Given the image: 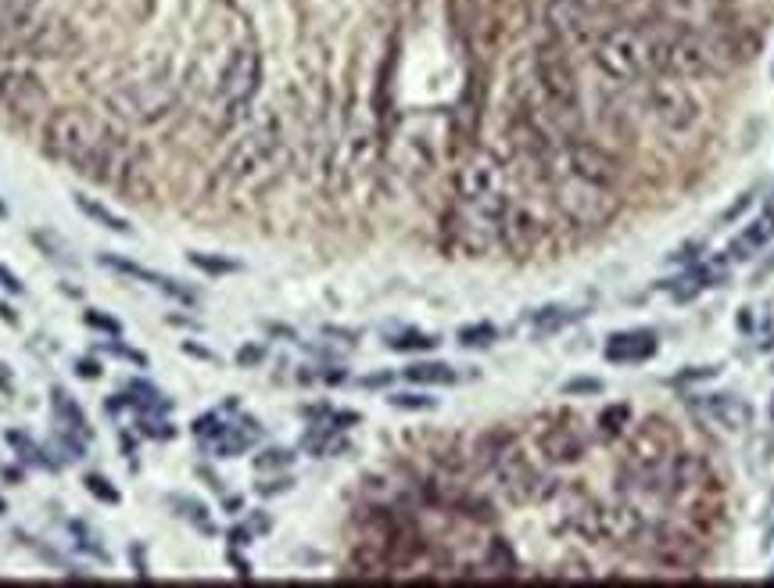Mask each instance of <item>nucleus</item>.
Returning <instances> with one entry per match:
<instances>
[{
	"mask_svg": "<svg viewBox=\"0 0 774 588\" xmlns=\"http://www.w3.org/2000/svg\"><path fill=\"white\" fill-rule=\"evenodd\" d=\"M749 201H753V194H742V198H739V201H735V205H731V208L721 216V223H735V219H739V216L749 208Z\"/></svg>",
	"mask_w": 774,
	"mask_h": 588,
	"instance_id": "obj_42",
	"label": "nucleus"
},
{
	"mask_svg": "<svg viewBox=\"0 0 774 588\" xmlns=\"http://www.w3.org/2000/svg\"><path fill=\"white\" fill-rule=\"evenodd\" d=\"M75 208L82 212V216H90L94 223H101L105 230H112V233H129V223L122 219V216H115L112 208H105L101 201H94V198H82V194H75Z\"/></svg>",
	"mask_w": 774,
	"mask_h": 588,
	"instance_id": "obj_29",
	"label": "nucleus"
},
{
	"mask_svg": "<svg viewBox=\"0 0 774 588\" xmlns=\"http://www.w3.org/2000/svg\"><path fill=\"white\" fill-rule=\"evenodd\" d=\"M280 147H284V129H280V119L270 112V115L258 119V126H251L233 144V151L226 154L223 169H219V184H226V187L251 184L254 176H262L270 165L277 161Z\"/></svg>",
	"mask_w": 774,
	"mask_h": 588,
	"instance_id": "obj_5",
	"label": "nucleus"
},
{
	"mask_svg": "<svg viewBox=\"0 0 774 588\" xmlns=\"http://www.w3.org/2000/svg\"><path fill=\"white\" fill-rule=\"evenodd\" d=\"M51 105L43 79L29 68L0 72V126H29Z\"/></svg>",
	"mask_w": 774,
	"mask_h": 588,
	"instance_id": "obj_12",
	"label": "nucleus"
},
{
	"mask_svg": "<svg viewBox=\"0 0 774 588\" xmlns=\"http://www.w3.org/2000/svg\"><path fill=\"white\" fill-rule=\"evenodd\" d=\"M262 356H266V352H262V345H247V349H240V356H237V359H240V366H251V363H258Z\"/></svg>",
	"mask_w": 774,
	"mask_h": 588,
	"instance_id": "obj_43",
	"label": "nucleus"
},
{
	"mask_svg": "<svg viewBox=\"0 0 774 588\" xmlns=\"http://www.w3.org/2000/svg\"><path fill=\"white\" fill-rule=\"evenodd\" d=\"M75 370H79L82 377H98V373H101V370H98V363H79Z\"/></svg>",
	"mask_w": 774,
	"mask_h": 588,
	"instance_id": "obj_47",
	"label": "nucleus"
},
{
	"mask_svg": "<svg viewBox=\"0 0 774 588\" xmlns=\"http://www.w3.org/2000/svg\"><path fill=\"white\" fill-rule=\"evenodd\" d=\"M86 323H90V326H98V330H108V333H122V326H119L115 319L101 316V312H86Z\"/></svg>",
	"mask_w": 774,
	"mask_h": 588,
	"instance_id": "obj_41",
	"label": "nucleus"
},
{
	"mask_svg": "<svg viewBox=\"0 0 774 588\" xmlns=\"http://www.w3.org/2000/svg\"><path fill=\"white\" fill-rule=\"evenodd\" d=\"M108 137H112V129L82 108H58L43 122V151L51 158L72 165L75 173H82L86 165L94 161V154L105 147Z\"/></svg>",
	"mask_w": 774,
	"mask_h": 588,
	"instance_id": "obj_3",
	"label": "nucleus"
},
{
	"mask_svg": "<svg viewBox=\"0 0 774 588\" xmlns=\"http://www.w3.org/2000/svg\"><path fill=\"white\" fill-rule=\"evenodd\" d=\"M258 82H262V54L258 47L244 43L230 54L223 75H219V90H215V101H219V115H223V129H230L233 122H240L258 94Z\"/></svg>",
	"mask_w": 774,
	"mask_h": 588,
	"instance_id": "obj_8",
	"label": "nucleus"
},
{
	"mask_svg": "<svg viewBox=\"0 0 774 588\" xmlns=\"http://www.w3.org/2000/svg\"><path fill=\"white\" fill-rule=\"evenodd\" d=\"M101 263L112 266V270H119V273H126V277H137V280H144V284H151V287H158V291H168L172 298H180V302H191V298H194V294L184 291L176 280L158 277V273H151V270H144V266H133V263H126V259H119V255H105Z\"/></svg>",
	"mask_w": 774,
	"mask_h": 588,
	"instance_id": "obj_25",
	"label": "nucleus"
},
{
	"mask_svg": "<svg viewBox=\"0 0 774 588\" xmlns=\"http://www.w3.org/2000/svg\"><path fill=\"white\" fill-rule=\"evenodd\" d=\"M287 488H291V481L284 477V481H273V484H266V488H262V495H277V491H287Z\"/></svg>",
	"mask_w": 774,
	"mask_h": 588,
	"instance_id": "obj_46",
	"label": "nucleus"
},
{
	"mask_svg": "<svg viewBox=\"0 0 774 588\" xmlns=\"http://www.w3.org/2000/svg\"><path fill=\"white\" fill-rule=\"evenodd\" d=\"M645 105L653 112V119L670 129V133H684L692 129L700 119H703V105L700 98L692 94V87L688 82H681L677 75H667V72H656L645 79Z\"/></svg>",
	"mask_w": 774,
	"mask_h": 588,
	"instance_id": "obj_10",
	"label": "nucleus"
},
{
	"mask_svg": "<svg viewBox=\"0 0 774 588\" xmlns=\"http://www.w3.org/2000/svg\"><path fill=\"white\" fill-rule=\"evenodd\" d=\"M498 338V330L491 326V323H473V326H463L459 330V345H466V349H484V345H491Z\"/></svg>",
	"mask_w": 774,
	"mask_h": 588,
	"instance_id": "obj_35",
	"label": "nucleus"
},
{
	"mask_svg": "<svg viewBox=\"0 0 774 588\" xmlns=\"http://www.w3.org/2000/svg\"><path fill=\"white\" fill-rule=\"evenodd\" d=\"M649 538V521L635 502H621V506H606V542L631 545Z\"/></svg>",
	"mask_w": 774,
	"mask_h": 588,
	"instance_id": "obj_21",
	"label": "nucleus"
},
{
	"mask_svg": "<svg viewBox=\"0 0 774 588\" xmlns=\"http://www.w3.org/2000/svg\"><path fill=\"white\" fill-rule=\"evenodd\" d=\"M112 105L119 108V115H140V119H158L161 112L172 108V90L165 87V82H140V94L137 87L122 90L112 98Z\"/></svg>",
	"mask_w": 774,
	"mask_h": 588,
	"instance_id": "obj_19",
	"label": "nucleus"
},
{
	"mask_svg": "<svg viewBox=\"0 0 774 588\" xmlns=\"http://www.w3.org/2000/svg\"><path fill=\"white\" fill-rule=\"evenodd\" d=\"M509 198L495 201H456L449 212V240L456 251L470 259H481L498 244V223Z\"/></svg>",
	"mask_w": 774,
	"mask_h": 588,
	"instance_id": "obj_9",
	"label": "nucleus"
},
{
	"mask_svg": "<svg viewBox=\"0 0 774 588\" xmlns=\"http://www.w3.org/2000/svg\"><path fill=\"white\" fill-rule=\"evenodd\" d=\"M405 380H412V384H456V370L449 363H412V366H405Z\"/></svg>",
	"mask_w": 774,
	"mask_h": 588,
	"instance_id": "obj_31",
	"label": "nucleus"
},
{
	"mask_svg": "<svg viewBox=\"0 0 774 588\" xmlns=\"http://www.w3.org/2000/svg\"><path fill=\"white\" fill-rule=\"evenodd\" d=\"M545 36H552L567 51L591 47L598 40L595 12L584 0H549L545 4Z\"/></svg>",
	"mask_w": 774,
	"mask_h": 588,
	"instance_id": "obj_14",
	"label": "nucleus"
},
{
	"mask_svg": "<svg viewBox=\"0 0 774 588\" xmlns=\"http://www.w3.org/2000/svg\"><path fill=\"white\" fill-rule=\"evenodd\" d=\"M549 237V216L528 198H509L498 223V244L512 259H531Z\"/></svg>",
	"mask_w": 774,
	"mask_h": 588,
	"instance_id": "obj_11",
	"label": "nucleus"
},
{
	"mask_svg": "<svg viewBox=\"0 0 774 588\" xmlns=\"http://www.w3.org/2000/svg\"><path fill=\"white\" fill-rule=\"evenodd\" d=\"M387 349L391 352H430V349H438V338H434V333L405 330V333H398V338L387 341Z\"/></svg>",
	"mask_w": 774,
	"mask_h": 588,
	"instance_id": "obj_33",
	"label": "nucleus"
},
{
	"mask_svg": "<svg viewBox=\"0 0 774 588\" xmlns=\"http://www.w3.org/2000/svg\"><path fill=\"white\" fill-rule=\"evenodd\" d=\"M770 577H774V574H770Z\"/></svg>",
	"mask_w": 774,
	"mask_h": 588,
	"instance_id": "obj_52",
	"label": "nucleus"
},
{
	"mask_svg": "<svg viewBox=\"0 0 774 588\" xmlns=\"http://www.w3.org/2000/svg\"><path fill=\"white\" fill-rule=\"evenodd\" d=\"M595 65L617 82H642L660 72L656 43L649 26H614L602 29L591 43Z\"/></svg>",
	"mask_w": 774,
	"mask_h": 588,
	"instance_id": "obj_1",
	"label": "nucleus"
},
{
	"mask_svg": "<svg viewBox=\"0 0 774 588\" xmlns=\"http://www.w3.org/2000/svg\"><path fill=\"white\" fill-rule=\"evenodd\" d=\"M79 33L58 19V15H33L26 19L15 33H8L0 40V58H33V61H51V58H65L68 51H75Z\"/></svg>",
	"mask_w": 774,
	"mask_h": 588,
	"instance_id": "obj_7",
	"label": "nucleus"
},
{
	"mask_svg": "<svg viewBox=\"0 0 774 588\" xmlns=\"http://www.w3.org/2000/svg\"><path fill=\"white\" fill-rule=\"evenodd\" d=\"M395 409H409V412H423V409H434L438 398H426V395H416V391H398L387 398Z\"/></svg>",
	"mask_w": 774,
	"mask_h": 588,
	"instance_id": "obj_36",
	"label": "nucleus"
},
{
	"mask_svg": "<svg viewBox=\"0 0 774 588\" xmlns=\"http://www.w3.org/2000/svg\"><path fill=\"white\" fill-rule=\"evenodd\" d=\"M770 75H774V65H770Z\"/></svg>",
	"mask_w": 774,
	"mask_h": 588,
	"instance_id": "obj_51",
	"label": "nucleus"
},
{
	"mask_svg": "<svg viewBox=\"0 0 774 588\" xmlns=\"http://www.w3.org/2000/svg\"><path fill=\"white\" fill-rule=\"evenodd\" d=\"M670 452H677L674 427L660 416H649L631 438V459L635 463H653V459H667Z\"/></svg>",
	"mask_w": 774,
	"mask_h": 588,
	"instance_id": "obj_20",
	"label": "nucleus"
},
{
	"mask_svg": "<svg viewBox=\"0 0 774 588\" xmlns=\"http://www.w3.org/2000/svg\"><path fill=\"white\" fill-rule=\"evenodd\" d=\"M0 287H4V291H12V294H19V291H22V280H19L15 273H8L4 266H0Z\"/></svg>",
	"mask_w": 774,
	"mask_h": 588,
	"instance_id": "obj_45",
	"label": "nucleus"
},
{
	"mask_svg": "<svg viewBox=\"0 0 774 588\" xmlns=\"http://www.w3.org/2000/svg\"><path fill=\"white\" fill-rule=\"evenodd\" d=\"M584 4H588L591 12H617V8L628 4V0H584Z\"/></svg>",
	"mask_w": 774,
	"mask_h": 588,
	"instance_id": "obj_44",
	"label": "nucleus"
},
{
	"mask_svg": "<svg viewBox=\"0 0 774 588\" xmlns=\"http://www.w3.org/2000/svg\"><path fill=\"white\" fill-rule=\"evenodd\" d=\"M703 409H707V416L714 419V424H721L724 431H746L749 419H753V409L739 395H707Z\"/></svg>",
	"mask_w": 774,
	"mask_h": 588,
	"instance_id": "obj_24",
	"label": "nucleus"
},
{
	"mask_svg": "<svg viewBox=\"0 0 774 588\" xmlns=\"http://www.w3.org/2000/svg\"><path fill=\"white\" fill-rule=\"evenodd\" d=\"M574 319V309H563V305H549V309H542V312H535V338H545V333H556V330H563L567 323Z\"/></svg>",
	"mask_w": 774,
	"mask_h": 588,
	"instance_id": "obj_32",
	"label": "nucleus"
},
{
	"mask_svg": "<svg viewBox=\"0 0 774 588\" xmlns=\"http://www.w3.org/2000/svg\"><path fill=\"white\" fill-rule=\"evenodd\" d=\"M602 391V380L595 377H574L563 384V395H598Z\"/></svg>",
	"mask_w": 774,
	"mask_h": 588,
	"instance_id": "obj_38",
	"label": "nucleus"
},
{
	"mask_svg": "<svg viewBox=\"0 0 774 588\" xmlns=\"http://www.w3.org/2000/svg\"><path fill=\"white\" fill-rule=\"evenodd\" d=\"M51 405H54V416L61 419V427L65 431H75V435H90L86 431V416H82V409L61 391V388H54V398H51Z\"/></svg>",
	"mask_w": 774,
	"mask_h": 588,
	"instance_id": "obj_30",
	"label": "nucleus"
},
{
	"mask_svg": "<svg viewBox=\"0 0 774 588\" xmlns=\"http://www.w3.org/2000/svg\"><path fill=\"white\" fill-rule=\"evenodd\" d=\"M535 79H538L542 101H545L552 119H574L577 115V101H581L577 72H574L570 51L563 43H556L552 36H545L535 47Z\"/></svg>",
	"mask_w": 774,
	"mask_h": 588,
	"instance_id": "obj_6",
	"label": "nucleus"
},
{
	"mask_svg": "<svg viewBox=\"0 0 774 588\" xmlns=\"http://www.w3.org/2000/svg\"><path fill=\"white\" fill-rule=\"evenodd\" d=\"M559 173H570V176H581V180H591V184H606V187H617L621 184V161L602 151L595 144H584V140H574L559 151Z\"/></svg>",
	"mask_w": 774,
	"mask_h": 588,
	"instance_id": "obj_16",
	"label": "nucleus"
},
{
	"mask_svg": "<svg viewBox=\"0 0 774 588\" xmlns=\"http://www.w3.org/2000/svg\"><path fill=\"white\" fill-rule=\"evenodd\" d=\"M649 560L674 574H696L707 563V545L692 531H660L649 542Z\"/></svg>",
	"mask_w": 774,
	"mask_h": 588,
	"instance_id": "obj_17",
	"label": "nucleus"
},
{
	"mask_svg": "<svg viewBox=\"0 0 774 588\" xmlns=\"http://www.w3.org/2000/svg\"><path fill=\"white\" fill-rule=\"evenodd\" d=\"M191 263H194L198 270H205V273H237V270H240V266L230 263V259H208V255H198V251L191 255Z\"/></svg>",
	"mask_w": 774,
	"mask_h": 588,
	"instance_id": "obj_37",
	"label": "nucleus"
},
{
	"mask_svg": "<svg viewBox=\"0 0 774 588\" xmlns=\"http://www.w3.org/2000/svg\"><path fill=\"white\" fill-rule=\"evenodd\" d=\"M505 198V173L495 154L477 151L456 169V201H495Z\"/></svg>",
	"mask_w": 774,
	"mask_h": 588,
	"instance_id": "obj_15",
	"label": "nucleus"
},
{
	"mask_svg": "<svg viewBox=\"0 0 774 588\" xmlns=\"http://www.w3.org/2000/svg\"><path fill=\"white\" fill-rule=\"evenodd\" d=\"M488 567H491L495 574H512V570H516V556H512L509 542L495 538V542L488 545Z\"/></svg>",
	"mask_w": 774,
	"mask_h": 588,
	"instance_id": "obj_34",
	"label": "nucleus"
},
{
	"mask_svg": "<svg viewBox=\"0 0 774 588\" xmlns=\"http://www.w3.org/2000/svg\"><path fill=\"white\" fill-rule=\"evenodd\" d=\"M763 219L774 226V194H770V198H767V205H763Z\"/></svg>",
	"mask_w": 774,
	"mask_h": 588,
	"instance_id": "obj_49",
	"label": "nucleus"
},
{
	"mask_svg": "<svg viewBox=\"0 0 774 588\" xmlns=\"http://www.w3.org/2000/svg\"><path fill=\"white\" fill-rule=\"evenodd\" d=\"M606 356L610 363H645L656 356V333L653 330H624V333H614L606 341Z\"/></svg>",
	"mask_w": 774,
	"mask_h": 588,
	"instance_id": "obj_23",
	"label": "nucleus"
},
{
	"mask_svg": "<svg viewBox=\"0 0 774 588\" xmlns=\"http://www.w3.org/2000/svg\"><path fill=\"white\" fill-rule=\"evenodd\" d=\"M133 567H137V574H147V567H144V553H140V549H133Z\"/></svg>",
	"mask_w": 774,
	"mask_h": 588,
	"instance_id": "obj_48",
	"label": "nucleus"
},
{
	"mask_svg": "<svg viewBox=\"0 0 774 588\" xmlns=\"http://www.w3.org/2000/svg\"><path fill=\"white\" fill-rule=\"evenodd\" d=\"M653 29V43H656V58H660V72L677 75V79H703L714 75L724 58L714 47L710 33H700L684 22H660L649 26Z\"/></svg>",
	"mask_w": 774,
	"mask_h": 588,
	"instance_id": "obj_2",
	"label": "nucleus"
},
{
	"mask_svg": "<svg viewBox=\"0 0 774 588\" xmlns=\"http://www.w3.org/2000/svg\"><path fill=\"white\" fill-rule=\"evenodd\" d=\"M628 427H631V405L628 402H614V405H606L598 412V435L606 442L621 438Z\"/></svg>",
	"mask_w": 774,
	"mask_h": 588,
	"instance_id": "obj_28",
	"label": "nucleus"
},
{
	"mask_svg": "<svg viewBox=\"0 0 774 588\" xmlns=\"http://www.w3.org/2000/svg\"><path fill=\"white\" fill-rule=\"evenodd\" d=\"M0 514H4V498H0Z\"/></svg>",
	"mask_w": 774,
	"mask_h": 588,
	"instance_id": "obj_50",
	"label": "nucleus"
},
{
	"mask_svg": "<svg viewBox=\"0 0 774 588\" xmlns=\"http://www.w3.org/2000/svg\"><path fill=\"white\" fill-rule=\"evenodd\" d=\"M556 208L559 216L570 223V226H581V230H602L610 226L624 201H621V191L617 187H606V184H591V180H581V176H570V173H559L556 176Z\"/></svg>",
	"mask_w": 774,
	"mask_h": 588,
	"instance_id": "obj_4",
	"label": "nucleus"
},
{
	"mask_svg": "<svg viewBox=\"0 0 774 588\" xmlns=\"http://www.w3.org/2000/svg\"><path fill=\"white\" fill-rule=\"evenodd\" d=\"M495 477H498V488L509 502H516V506H528V502H545L556 495V481L545 477L520 449H505L495 463H491Z\"/></svg>",
	"mask_w": 774,
	"mask_h": 588,
	"instance_id": "obj_13",
	"label": "nucleus"
},
{
	"mask_svg": "<svg viewBox=\"0 0 774 588\" xmlns=\"http://www.w3.org/2000/svg\"><path fill=\"white\" fill-rule=\"evenodd\" d=\"M538 452L552 466H574V463L584 459L588 438H584V431L577 424H556V427H545L538 435Z\"/></svg>",
	"mask_w": 774,
	"mask_h": 588,
	"instance_id": "obj_18",
	"label": "nucleus"
},
{
	"mask_svg": "<svg viewBox=\"0 0 774 588\" xmlns=\"http://www.w3.org/2000/svg\"><path fill=\"white\" fill-rule=\"evenodd\" d=\"M770 233H774V226L767 223V219H760V223H749V230H742L735 240H731V247H728V255L735 259V263H746V259H753L756 251L770 240Z\"/></svg>",
	"mask_w": 774,
	"mask_h": 588,
	"instance_id": "obj_26",
	"label": "nucleus"
},
{
	"mask_svg": "<svg viewBox=\"0 0 774 588\" xmlns=\"http://www.w3.org/2000/svg\"><path fill=\"white\" fill-rule=\"evenodd\" d=\"M291 459H294L291 452H284V449H270V452H262V456L254 459V466H258V470H277V466H287Z\"/></svg>",
	"mask_w": 774,
	"mask_h": 588,
	"instance_id": "obj_39",
	"label": "nucleus"
},
{
	"mask_svg": "<svg viewBox=\"0 0 774 588\" xmlns=\"http://www.w3.org/2000/svg\"><path fill=\"white\" fill-rule=\"evenodd\" d=\"M481 115H484V72H470V82L459 98V108H456V137L463 144H470L481 129Z\"/></svg>",
	"mask_w": 774,
	"mask_h": 588,
	"instance_id": "obj_22",
	"label": "nucleus"
},
{
	"mask_svg": "<svg viewBox=\"0 0 774 588\" xmlns=\"http://www.w3.org/2000/svg\"><path fill=\"white\" fill-rule=\"evenodd\" d=\"M574 531L584 542H606V506L602 502H584L574 514Z\"/></svg>",
	"mask_w": 774,
	"mask_h": 588,
	"instance_id": "obj_27",
	"label": "nucleus"
},
{
	"mask_svg": "<svg viewBox=\"0 0 774 588\" xmlns=\"http://www.w3.org/2000/svg\"><path fill=\"white\" fill-rule=\"evenodd\" d=\"M86 488H90V495H98L101 502H119V491L105 481V477H98V474H90L86 477Z\"/></svg>",
	"mask_w": 774,
	"mask_h": 588,
	"instance_id": "obj_40",
	"label": "nucleus"
}]
</instances>
